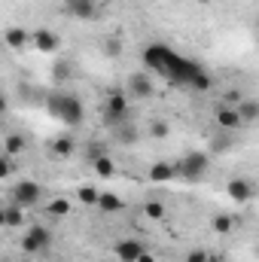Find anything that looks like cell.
<instances>
[{
	"label": "cell",
	"instance_id": "1",
	"mask_svg": "<svg viewBox=\"0 0 259 262\" xmlns=\"http://www.w3.org/2000/svg\"><path fill=\"white\" fill-rule=\"evenodd\" d=\"M207 168H210V159H207V152H186V156L177 162L180 180H186V183H198V180L207 174Z\"/></svg>",
	"mask_w": 259,
	"mask_h": 262
},
{
	"label": "cell",
	"instance_id": "2",
	"mask_svg": "<svg viewBox=\"0 0 259 262\" xmlns=\"http://www.w3.org/2000/svg\"><path fill=\"white\" fill-rule=\"evenodd\" d=\"M40 198H43V186L37 180H18L12 186V204L34 207V204H40Z\"/></svg>",
	"mask_w": 259,
	"mask_h": 262
},
{
	"label": "cell",
	"instance_id": "3",
	"mask_svg": "<svg viewBox=\"0 0 259 262\" xmlns=\"http://www.w3.org/2000/svg\"><path fill=\"white\" fill-rule=\"evenodd\" d=\"M226 195L238 204H250L256 198V183L250 177H232V180H226Z\"/></svg>",
	"mask_w": 259,
	"mask_h": 262
},
{
	"label": "cell",
	"instance_id": "4",
	"mask_svg": "<svg viewBox=\"0 0 259 262\" xmlns=\"http://www.w3.org/2000/svg\"><path fill=\"white\" fill-rule=\"evenodd\" d=\"M104 116H107L110 122H122V119L128 116V98H125V92H110V95H107V101H104Z\"/></svg>",
	"mask_w": 259,
	"mask_h": 262
},
{
	"label": "cell",
	"instance_id": "5",
	"mask_svg": "<svg viewBox=\"0 0 259 262\" xmlns=\"http://www.w3.org/2000/svg\"><path fill=\"white\" fill-rule=\"evenodd\" d=\"M213 122L220 125V131H238L244 125L238 107H229V104H217L213 107Z\"/></svg>",
	"mask_w": 259,
	"mask_h": 262
},
{
	"label": "cell",
	"instance_id": "6",
	"mask_svg": "<svg viewBox=\"0 0 259 262\" xmlns=\"http://www.w3.org/2000/svg\"><path fill=\"white\" fill-rule=\"evenodd\" d=\"M58 46H61V40H58L55 31H49V28H37V31H34V49H37V52H43V55H55Z\"/></svg>",
	"mask_w": 259,
	"mask_h": 262
},
{
	"label": "cell",
	"instance_id": "7",
	"mask_svg": "<svg viewBox=\"0 0 259 262\" xmlns=\"http://www.w3.org/2000/svg\"><path fill=\"white\" fill-rule=\"evenodd\" d=\"M73 152H76V140H73L70 134H58V137H52V140H49V156H52V159L67 162Z\"/></svg>",
	"mask_w": 259,
	"mask_h": 262
},
{
	"label": "cell",
	"instance_id": "8",
	"mask_svg": "<svg viewBox=\"0 0 259 262\" xmlns=\"http://www.w3.org/2000/svg\"><path fill=\"white\" fill-rule=\"evenodd\" d=\"M64 12L73 15V18L92 21V18H98V3H92V0H64Z\"/></svg>",
	"mask_w": 259,
	"mask_h": 262
},
{
	"label": "cell",
	"instance_id": "9",
	"mask_svg": "<svg viewBox=\"0 0 259 262\" xmlns=\"http://www.w3.org/2000/svg\"><path fill=\"white\" fill-rule=\"evenodd\" d=\"M177 177H180L177 162H156L146 171V180H153V183H168V180H177Z\"/></svg>",
	"mask_w": 259,
	"mask_h": 262
},
{
	"label": "cell",
	"instance_id": "10",
	"mask_svg": "<svg viewBox=\"0 0 259 262\" xmlns=\"http://www.w3.org/2000/svg\"><path fill=\"white\" fill-rule=\"evenodd\" d=\"M146 247L137 241V238H122V241H116V247H113V253L119 256V262H137V256L143 253Z\"/></svg>",
	"mask_w": 259,
	"mask_h": 262
},
{
	"label": "cell",
	"instance_id": "11",
	"mask_svg": "<svg viewBox=\"0 0 259 262\" xmlns=\"http://www.w3.org/2000/svg\"><path fill=\"white\" fill-rule=\"evenodd\" d=\"M3 40H6V46H9L12 52H21L28 43H34V34H28L25 28H6Z\"/></svg>",
	"mask_w": 259,
	"mask_h": 262
},
{
	"label": "cell",
	"instance_id": "12",
	"mask_svg": "<svg viewBox=\"0 0 259 262\" xmlns=\"http://www.w3.org/2000/svg\"><path fill=\"white\" fill-rule=\"evenodd\" d=\"M92 171L98 174V180H107V177H113V174H116V165H113V159H110V156L98 152V156L92 159Z\"/></svg>",
	"mask_w": 259,
	"mask_h": 262
},
{
	"label": "cell",
	"instance_id": "13",
	"mask_svg": "<svg viewBox=\"0 0 259 262\" xmlns=\"http://www.w3.org/2000/svg\"><path fill=\"white\" fill-rule=\"evenodd\" d=\"M25 210H28V207H21V204H6V207H3V226H6V229L25 226Z\"/></svg>",
	"mask_w": 259,
	"mask_h": 262
},
{
	"label": "cell",
	"instance_id": "14",
	"mask_svg": "<svg viewBox=\"0 0 259 262\" xmlns=\"http://www.w3.org/2000/svg\"><path fill=\"white\" fill-rule=\"evenodd\" d=\"M128 92L134 98H149V95H153V82H149L143 73H134L128 79Z\"/></svg>",
	"mask_w": 259,
	"mask_h": 262
},
{
	"label": "cell",
	"instance_id": "15",
	"mask_svg": "<svg viewBox=\"0 0 259 262\" xmlns=\"http://www.w3.org/2000/svg\"><path fill=\"white\" fill-rule=\"evenodd\" d=\"M235 107H238V113H241V122H244V125L259 119V101H253V98H241Z\"/></svg>",
	"mask_w": 259,
	"mask_h": 262
},
{
	"label": "cell",
	"instance_id": "16",
	"mask_svg": "<svg viewBox=\"0 0 259 262\" xmlns=\"http://www.w3.org/2000/svg\"><path fill=\"white\" fill-rule=\"evenodd\" d=\"M25 152V137L21 134H15V131H9L6 137H3V156H21Z\"/></svg>",
	"mask_w": 259,
	"mask_h": 262
},
{
	"label": "cell",
	"instance_id": "17",
	"mask_svg": "<svg viewBox=\"0 0 259 262\" xmlns=\"http://www.w3.org/2000/svg\"><path fill=\"white\" fill-rule=\"evenodd\" d=\"M122 207H125V201L116 192H101V198H98V210H104V213H119Z\"/></svg>",
	"mask_w": 259,
	"mask_h": 262
},
{
	"label": "cell",
	"instance_id": "18",
	"mask_svg": "<svg viewBox=\"0 0 259 262\" xmlns=\"http://www.w3.org/2000/svg\"><path fill=\"white\" fill-rule=\"evenodd\" d=\"M70 210H73V201H70V198H64V195L49 198V204H46V213H49V216H58V220H61V216H67Z\"/></svg>",
	"mask_w": 259,
	"mask_h": 262
},
{
	"label": "cell",
	"instance_id": "19",
	"mask_svg": "<svg viewBox=\"0 0 259 262\" xmlns=\"http://www.w3.org/2000/svg\"><path fill=\"white\" fill-rule=\"evenodd\" d=\"M210 226H213L217 235H232V232H235V216H232V213H217Z\"/></svg>",
	"mask_w": 259,
	"mask_h": 262
},
{
	"label": "cell",
	"instance_id": "20",
	"mask_svg": "<svg viewBox=\"0 0 259 262\" xmlns=\"http://www.w3.org/2000/svg\"><path fill=\"white\" fill-rule=\"evenodd\" d=\"M165 213H168V210H165V204H162L159 198H149V201L143 204V216H146V220H153V223L165 220Z\"/></svg>",
	"mask_w": 259,
	"mask_h": 262
},
{
	"label": "cell",
	"instance_id": "21",
	"mask_svg": "<svg viewBox=\"0 0 259 262\" xmlns=\"http://www.w3.org/2000/svg\"><path fill=\"white\" fill-rule=\"evenodd\" d=\"M28 235H31V238H34V241H37V244H40L43 250H46V247L52 244V232H49L46 226H40V223H34V226H28Z\"/></svg>",
	"mask_w": 259,
	"mask_h": 262
},
{
	"label": "cell",
	"instance_id": "22",
	"mask_svg": "<svg viewBox=\"0 0 259 262\" xmlns=\"http://www.w3.org/2000/svg\"><path fill=\"white\" fill-rule=\"evenodd\" d=\"M98 198H101V192L95 186H79L76 189V201L85 204V207H98Z\"/></svg>",
	"mask_w": 259,
	"mask_h": 262
},
{
	"label": "cell",
	"instance_id": "23",
	"mask_svg": "<svg viewBox=\"0 0 259 262\" xmlns=\"http://www.w3.org/2000/svg\"><path fill=\"white\" fill-rule=\"evenodd\" d=\"M189 79H192V85L198 89V92H207V89L213 85V79H210V76H207L204 70H198V67L192 70V76H189Z\"/></svg>",
	"mask_w": 259,
	"mask_h": 262
},
{
	"label": "cell",
	"instance_id": "24",
	"mask_svg": "<svg viewBox=\"0 0 259 262\" xmlns=\"http://www.w3.org/2000/svg\"><path fill=\"white\" fill-rule=\"evenodd\" d=\"M104 52H107L110 58H116V55H122V37H119V34H113V37H107V43H104Z\"/></svg>",
	"mask_w": 259,
	"mask_h": 262
},
{
	"label": "cell",
	"instance_id": "25",
	"mask_svg": "<svg viewBox=\"0 0 259 262\" xmlns=\"http://www.w3.org/2000/svg\"><path fill=\"white\" fill-rule=\"evenodd\" d=\"M168 131H171V125H168L165 119H159V122H153V125H149V137L162 140V137H168Z\"/></svg>",
	"mask_w": 259,
	"mask_h": 262
},
{
	"label": "cell",
	"instance_id": "26",
	"mask_svg": "<svg viewBox=\"0 0 259 262\" xmlns=\"http://www.w3.org/2000/svg\"><path fill=\"white\" fill-rule=\"evenodd\" d=\"M186 262H210V253L207 250H201V247H195L186 253Z\"/></svg>",
	"mask_w": 259,
	"mask_h": 262
},
{
	"label": "cell",
	"instance_id": "27",
	"mask_svg": "<svg viewBox=\"0 0 259 262\" xmlns=\"http://www.w3.org/2000/svg\"><path fill=\"white\" fill-rule=\"evenodd\" d=\"M12 174V156H0V177Z\"/></svg>",
	"mask_w": 259,
	"mask_h": 262
},
{
	"label": "cell",
	"instance_id": "28",
	"mask_svg": "<svg viewBox=\"0 0 259 262\" xmlns=\"http://www.w3.org/2000/svg\"><path fill=\"white\" fill-rule=\"evenodd\" d=\"M137 262H156V256H153V253H149V250H143V253H140V256H137Z\"/></svg>",
	"mask_w": 259,
	"mask_h": 262
},
{
	"label": "cell",
	"instance_id": "29",
	"mask_svg": "<svg viewBox=\"0 0 259 262\" xmlns=\"http://www.w3.org/2000/svg\"><path fill=\"white\" fill-rule=\"evenodd\" d=\"M210 262H223V259H217V256H210Z\"/></svg>",
	"mask_w": 259,
	"mask_h": 262
},
{
	"label": "cell",
	"instance_id": "30",
	"mask_svg": "<svg viewBox=\"0 0 259 262\" xmlns=\"http://www.w3.org/2000/svg\"><path fill=\"white\" fill-rule=\"evenodd\" d=\"M92 3H98V6H101V3H104V0H92Z\"/></svg>",
	"mask_w": 259,
	"mask_h": 262
},
{
	"label": "cell",
	"instance_id": "31",
	"mask_svg": "<svg viewBox=\"0 0 259 262\" xmlns=\"http://www.w3.org/2000/svg\"><path fill=\"white\" fill-rule=\"evenodd\" d=\"M3 262H9V259H3Z\"/></svg>",
	"mask_w": 259,
	"mask_h": 262
}]
</instances>
